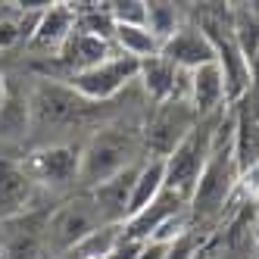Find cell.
Segmentation results:
<instances>
[{
  "instance_id": "cell-4",
  "label": "cell",
  "mask_w": 259,
  "mask_h": 259,
  "mask_svg": "<svg viewBox=\"0 0 259 259\" xmlns=\"http://www.w3.org/2000/svg\"><path fill=\"white\" fill-rule=\"evenodd\" d=\"M97 228H100V219H97V209H94V203H91V197L72 200L66 206L53 209L50 219H47V228H44L47 253L75 250L81 240H88Z\"/></svg>"
},
{
  "instance_id": "cell-17",
  "label": "cell",
  "mask_w": 259,
  "mask_h": 259,
  "mask_svg": "<svg viewBox=\"0 0 259 259\" xmlns=\"http://www.w3.org/2000/svg\"><path fill=\"white\" fill-rule=\"evenodd\" d=\"M113 44L119 47L122 57H132L138 63L150 60V57H159V41L150 34L147 25H116V34H113Z\"/></svg>"
},
{
  "instance_id": "cell-19",
  "label": "cell",
  "mask_w": 259,
  "mask_h": 259,
  "mask_svg": "<svg viewBox=\"0 0 259 259\" xmlns=\"http://www.w3.org/2000/svg\"><path fill=\"white\" fill-rule=\"evenodd\" d=\"M116 25H147V4L144 0H122V4H109Z\"/></svg>"
},
{
  "instance_id": "cell-1",
  "label": "cell",
  "mask_w": 259,
  "mask_h": 259,
  "mask_svg": "<svg viewBox=\"0 0 259 259\" xmlns=\"http://www.w3.org/2000/svg\"><path fill=\"white\" fill-rule=\"evenodd\" d=\"M240 181L237 156H234V122H222L212 135V153L200 172V181L191 194V219L212 222L225 212V203L231 200Z\"/></svg>"
},
{
  "instance_id": "cell-11",
  "label": "cell",
  "mask_w": 259,
  "mask_h": 259,
  "mask_svg": "<svg viewBox=\"0 0 259 259\" xmlns=\"http://www.w3.org/2000/svg\"><path fill=\"white\" fill-rule=\"evenodd\" d=\"M31 197H34V181L25 175L22 165L0 162V222L28 212Z\"/></svg>"
},
{
  "instance_id": "cell-22",
  "label": "cell",
  "mask_w": 259,
  "mask_h": 259,
  "mask_svg": "<svg viewBox=\"0 0 259 259\" xmlns=\"http://www.w3.org/2000/svg\"><path fill=\"white\" fill-rule=\"evenodd\" d=\"M4 97H7V78L0 75V106H4Z\"/></svg>"
},
{
  "instance_id": "cell-13",
  "label": "cell",
  "mask_w": 259,
  "mask_h": 259,
  "mask_svg": "<svg viewBox=\"0 0 259 259\" xmlns=\"http://www.w3.org/2000/svg\"><path fill=\"white\" fill-rule=\"evenodd\" d=\"M31 128V94H25L22 84L7 81V97L0 106V141H25Z\"/></svg>"
},
{
  "instance_id": "cell-9",
  "label": "cell",
  "mask_w": 259,
  "mask_h": 259,
  "mask_svg": "<svg viewBox=\"0 0 259 259\" xmlns=\"http://www.w3.org/2000/svg\"><path fill=\"white\" fill-rule=\"evenodd\" d=\"M188 200H181L178 194H172V191H162L150 206L147 209H141L138 215H132L122 225V240H135V244H147L165 222L169 219H175V215H181V206Z\"/></svg>"
},
{
  "instance_id": "cell-6",
  "label": "cell",
  "mask_w": 259,
  "mask_h": 259,
  "mask_svg": "<svg viewBox=\"0 0 259 259\" xmlns=\"http://www.w3.org/2000/svg\"><path fill=\"white\" fill-rule=\"evenodd\" d=\"M197 122L200 116L194 113L191 103H172V100L159 103L156 116L150 119V125L144 132V147H147V153H153L150 159H165Z\"/></svg>"
},
{
  "instance_id": "cell-24",
  "label": "cell",
  "mask_w": 259,
  "mask_h": 259,
  "mask_svg": "<svg viewBox=\"0 0 259 259\" xmlns=\"http://www.w3.org/2000/svg\"><path fill=\"white\" fill-rule=\"evenodd\" d=\"M0 22H4V10H0Z\"/></svg>"
},
{
  "instance_id": "cell-5",
  "label": "cell",
  "mask_w": 259,
  "mask_h": 259,
  "mask_svg": "<svg viewBox=\"0 0 259 259\" xmlns=\"http://www.w3.org/2000/svg\"><path fill=\"white\" fill-rule=\"evenodd\" d=\"M138 72H141V63L119 53V57L106 60V63H100V66H94V69H88V72H81V75L66 78V84L75 91L81 100L103 103V100H109V97H116L128 81H135Z\"/></svg>"
},
{
  "instance_id": "cell-20",
  "label": "cell",
  "mask_w": 259,
  "mask_h": 259,
  "mask_svg": "<svg viewBox=\"0 0 259 259\" xmlns=\"http://www.w3.org/2000/svg\"><path fill=\"white\" fill-rule=\"evenodd\" d=\"M197 231L191 228V231H184L175 244L169 247V253H165V259H194V253H197Z\"/></svg>"
},
{
  "instance_id": "cell-14",
  "label": "cell",
  "mask_w": 259,
  "mask_h": 259,
  "mask_svg": "<svg viewBox=\"0 0 259 259\" xmlns=\"http://www.w3.org/2000/svg\"><path fill=\"white\" fill-rule=\"evenodd\" d=\"M72 31H75V7H66V4H50L44 13L38 25H34L31 38L38 47L44 50H60L69 38Z\"/></svg>"
},
{
  "instance_id": "cell-23",
  "label": "cell",
  "mask_w": 259,
  "mask_h": 259,
  "mask_svg": "<svg viewBox=\"0 0 259 259\" xmlns=\"http://www.w3.org/2000/svg\"><path fill=\"white\" fill-rule=\"evenodd\" d=\"M253 234H256V247H259V219H256V228H253Z\"/></svg>"
},
{
  "instance_id": "cell-18",
  "label": "cell",
  "mask_w": 259,
  "mask_h": 259,
  "mask_svg": "<svg viewBox=\"0 0 259 259\" xmlns=\"http://www.w3.org/2000/svg\"><path fill=\"white\" fill-rule=\"evenodd\" d=\"M147 28H150V34L159 44H165L181 28L178 7L175 4H147Z\"/></svg>"
},
{
  "instance_id": "cell-8",
  "label": "cell",
  "mask_w": 259,
  "mask_h": 259,
  "mask_svg": "<svg viewBox=\"0 0 259 259\" xmlns=\"http://www.w3.org/2000/svg\"><path fill=\"white\" fill-rule=\"evenodd\" d=\"M159 57L175 63L178 69H200L206 63H215V44L209 41V34L197 25H181L169 41L159 47Z\"/></svg>"
},
{
  "instance_id": "cell-3",
  "label": "cell",
  "mask_w": 259,
  "mask_h": 259,
  "mask_svg": "<svg viewBox=\"0 0 259 259\" xmlns=\"http://www.w3.org/2000/svg\"><path fill=\"white\" fill-rule=\"evenodd\" d=\"M215 119H200L188 135L181 138V144L165 156V191L178 194L181 200H191L200 172L206 165L212 153V135H215Z\"/></svg>"
},
{
  "instance_id": "cell-15",
  "label": "cell",
  "mask_w": 259,
  "mask_h": 259,
  "mask_svg": "<svg viewBox=\"0 0 259 259\" xmlns=\"http://www.w3.org/2000/svg\"><path fill=\"white\" fill-rule=\"evenodd\" d=\"M178 75H181V69L175 63H169L165 57H150V60H144L141 63V72H138V78L147 91V97L156 100L159 103H169L172 94H175V84H178Z\"/></svg>"
},
{
  "instance_id": "cell-16",
  "label": "cell",
  "mask_w": 259,
  "mask_h": 259,
  "mask_svg": "<svg viewBox=\"0 0 259 259\" xmlns=\"http://www.w3.org/2000/svg\"><path fill=\"white\" fill-rule=\"evenodd\" d=\"M162 191H165V159H147V162L141 165L138 178H135L132 203H128V219L138 215L141 209H147ZM128 219H125V222H128Z\"/></svg>"
},
{
  "instance_id": "cell-21",
  "label": "cell",
  "mask_w": 259,
  "mask_h": 259,
  "mask_svg": "<svg viewBox=\"0 0 259 259\" xmlns=\"http://www.w3.org/2000/svg\"><path fill=\"white\" fill-rule=\"evenodd\" d=\"M172 244H175V240H172ZM172 244H162V240H147V244L141 247V253H138V259H165V253H169Z\"/></svg>"
},
{
  "instance_id": "cell-10",
  "label": "cell",
  "mask_w": 259,
  "mask_h": 259,
  "mask_svg": "<svg viewBox=\"0 0 259 259\" xmlns=\"http://www.w3.org/2000/svg\"><path fill=\"white\" fill-rule=\"evenodd\" d=\"M228 103L225 97V78H222L219 63H206L191 72V106L200 119H212L222 106Z\"/></svg>"
},
{
  "instance_id": "cell-2",
  "label": "cell",
  "mask_w": 259,
  "mask_h": 259,
  "mask_svg": "<svg viewBox=\"0 0 259 259\" xmlns=\"http://www.w3.org/2000/svg\"><path fill=\"white\" fill-rule=\"evenodd\" d=\"M141 147H144L141 132H132V128H97L81 147L78 181L88 191H94L97 184L132 169Z\"/></svg>"
},
{
  "instance_id": "cell-12",
  "label": "cell",
  "mask_w": 259,
  "mask_h": 259,
  "mask_svg": "<svg viewBox=\"0 0 259 259\" xmlns=\"http://www.w3.org/2000/svg\"><path fill=\"white\" fill-rule=\"evenodd\" d=\"M106 60H113V44L91 38V34H81V31H72V38L60 47V63L69 69V78L81 75V72L94 69Z\"/></svg>"
},
{
  "instance_id": "cell-7",
  "label": "cell",
  "mask_w": 259,
  "mask_h": 259,
  "mask_svg": "<svg viewBox=\"0 0 259 259\" xmlns=\"http://www.w3.org/2000/svg\"><path fill=\"white\" fill-rule=\"evenodd\" d=\"M78 165H81V150L78 147H69V144H50L41 147L25 156L22 169L25 175L38 184H50V188H60V184H72L78 181Z\"/></svg>"
}]
</instances>
